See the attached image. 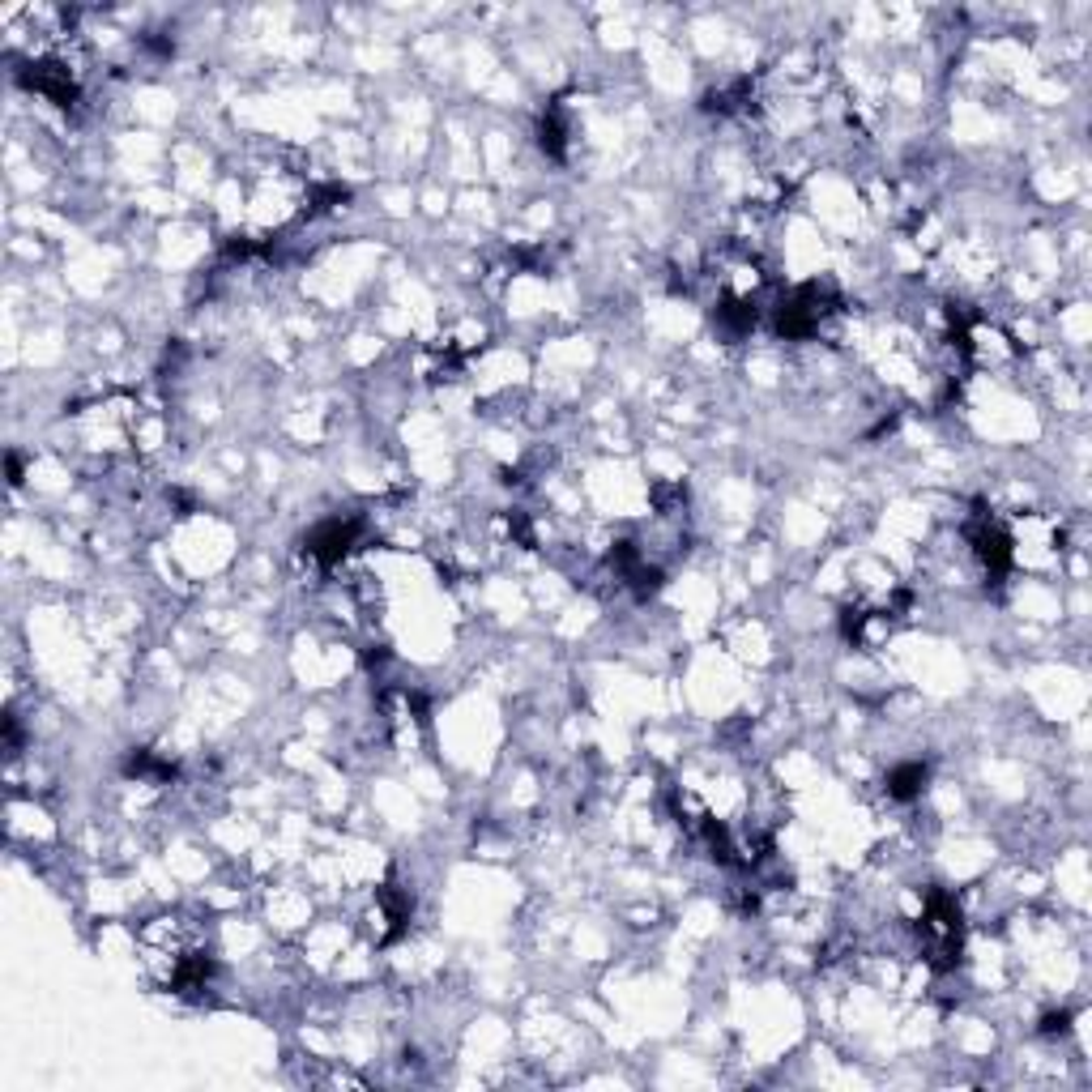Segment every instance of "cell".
Segmentation results:
<instances>
[{
    "label": "cell",
    "mask_w": 1092,
    "mask_h": 1092,
    "mask_svg": "<svg viewBox=\"0 0 1092 1092\" xmlns=\"http://www.w3.org/2000/svg\"><path fill=\"white\" fill-rule=\"evenodd\" d=\"M926 764H901V769H892L888 777V798H897V802H910L917 798L921 789H926Z\"/></svg>",
    "instance_id": "6da1fadb"
}]
</instances>
